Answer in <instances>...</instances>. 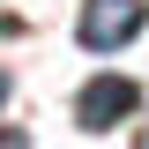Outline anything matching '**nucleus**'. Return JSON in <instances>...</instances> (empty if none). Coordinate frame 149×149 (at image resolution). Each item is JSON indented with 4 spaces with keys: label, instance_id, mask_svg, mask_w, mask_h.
Segmentation results:
<instances>
[{
    "label": "nucleus",
    "instance_id": "nucleus-1",
    "mask_svg": "<svg viewBox=\"0 0 149 149\" xmlns=\"http://www.w3.org/2000/svg\"><path fill=\"white\" fill-rule=\"evenodd\" d=\"M149 0H82V45L90 52H119L127 37H142Z\"/></svg>",
    "mask_w": 149,
    "mask_h": 149
},
{
    "label": "nucleus",
    "instance_id": "nucleus-5",
    "mask_svg": "<svg viewBox=\"0 0 149 149\" xmlns=\"http://www.w3.org/2000/svg\"><path fill=\"white\" fill-rule=\"evenodd\" d=\"M134 142H142V149H149V127H142V134H134Z\"/></svg>",
    "mask_w": 149,
    "mask_h": 149
},
{
    "label": "nucleus",
    "instance_id": "nucleus-2",
    "mask_svg": "<svg viewBox=\"0 0 149 149\" xmlns=\"http://www.w3.org/2000/svg\"><path fill=\"white\" fill-rule=\"evenodd\" d=\"M134 104H142V90H134L127 74H97L90 90L74 97V119H82L90 134H112V127H119V119H127Z\"/></svg>",
    "mask_w": 149,
    "mask_h": 149
},
{
    "label": "nucleus",
    "instance_id": "nucleus-3",
    "mask_svg": "<svg viewBox=\"0 0 149 149\" xmlns=\"http://www.w3.org/2000/svg\"><path fill=\"white\" fill-rule=\"evenodd\" d=\"M0 149H30V142H22V134H0Z\"/></svg>",
    "mask_w": 149,
    "mask_h": 149
},
{
    "label": "nucleus",
    "instance_id": "nucleus-4",
    "mask_svg": "<svg viewBox=\"0 0 149 149\" xmlns=\"http://www.w3.org/2000/svg\"><path fill=\"white\" fill-rule=\"evenodd\" d=\"M0 104H8V74H0Z\"/></svg>",
    "mask_w": 149,
    "mask_h": 149
}]
</instances>
